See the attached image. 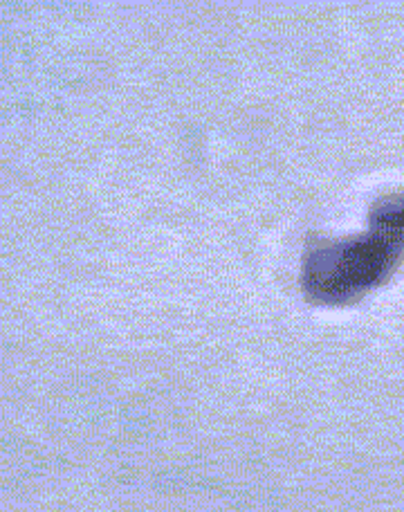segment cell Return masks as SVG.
<instances>
[{"instance_id": "1", "label": "cell", "mask_w": 404, "mask_h": 512, "mask_svg": "<svg viewBox=\"0 0 404 512\" xmlns=\"http://www.w3.org/2000/svg\"><path fill=\"white\" fill-rule=\"evenodd\" d=\"M404 261V189L373 205L369 225L342 239H312L303 254L301 288L319 306H351L389 283Z\"/></svg>"}]
</instances>
